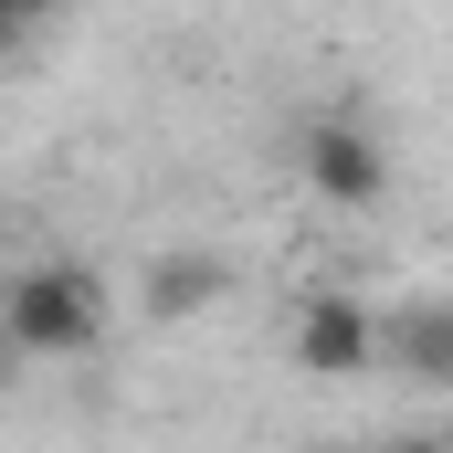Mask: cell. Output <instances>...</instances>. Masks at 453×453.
Here are the masks:
<instances>
[{
	"label": "cell",
	"mask_w": 453,
	"mask_h": 453,
	"mask_svg": "<svg viewBox=\"0 0 453 453\" xmlns=\"http://www.w3.org/2000/svg\"><path fill=\"white\" fill-rule=\"evenodd\" d=\"M338 453H390V443H338Z\"/></svg>",
	"instance_id": "obj_8"
},
{
	"label": "cell",
	"mask_w": 453,
	"mask_h": 453,
	"mask_svg": "<svg viewBox=\"0 0 453 453\" xmlns=\"http://www.w3.org/2000/svg\"><path fill=\"white\" fill-rule=\"evenodd\" d=\"M285 358H296L306 380H369V369H380V306H369V296H306Z\"/></svg>",
	"instance_id": "obj_3"
},
{
	"label": "cell",
	"mask_w": 453,
	"mask_h": 453,
	"mask_svg": "<svg viewBox=\"0 0 453 453\" xmlns=\"http://www.w3.org/2000/svg\"><path fill=\"white\" fill-rule=\"evenodd\" d=\"M106 327H116V306L85 264H21L0 285V338H11L21 369H74V358L106 348Z\"/></svg>",
	"instance_id": "obj_1"
},
{
	"label": "cell",
	"mask_w": 453,
	"mask_h": 453,
	"mask_svg": "<svg viewBox=\"0 0 453 453\" xmlns=\"http://www.w3.org/2000/svg\"><path fill=\"white\" fill-rule=\"evenodd\" d=\"M296 180L327 201V211H369L390 190V148L369 116H306L296 127Z\"/></svg>",
	"instance_id": "obj_2"
},
{
	"label": "cell",
	"mask_w": 453,
	"mask_h": 453,
	"mask_svg": "<svg viewBox=\"0 0 453 453\" xmlns=\"http://www.w3.org/2000/svg\"><path fill=\"white\" fill-rule=\"evenodd\" d=\"M137 306H148L158 327H180V317L222 306V264H211V253H158V264H148V285H137Z\"/></svg>",
	"instance_id": "obj_5"
},
{
	"label": "cell",
	"mask_w": 453,
	"mask_h": 453,
	"mask_svg": "<svg viewBox=\"0 0 453 453\" xmlns=\"http://www.w3.org/2000/svg\"><path fill=\"white\" fill-rule=\"evenodd\" d=\"M11 380H21V358H11V338H0V390H11Z\"/></svg>",
	"instance_id": "obj_7"
},
{
	"label": "cell",
	"mask_w": 453,
	"mask_h": 453,
	"mask_svg": "<svg viewBox=\"0 0 453 453\" xmlns=\"http://www.w3.org/2000/svg\"><path fill=\"white\" fill-rule=\"evenodd\" d=\"M411 453H453V443H411Z\"/></svg>",
	"instance_id": "obj_9"
},
{
	"label": "cell",
	"mask_w": 453,
	"mask_h": 453,
	"mask_svg": "<svg viewBox=\"0 0 453 453\" xmlns=\"http://www.w3.org/2000/svg\"><path fill=\"white\" fill-rule=\"evenodd\" d=\"M11 42H21V21H11V11H0V64H11Z\"/></svg>",
	"instance_id": "obj_6"
},
{
	"label": "cell",
	"mask_w": 453,
	"mask_h": 453,
	"mask_svg": "<svg viewBox=\"0 0 453 453\" xmlns=\"http://www.w3.org/2000/svg\"><path fill=\"white\" fill-rule=\"evenodd\" d=\"M380 369H411L422 390H443L453 380V317L422 296V306H401V317H380Z\"/></svg>",
	"instance_id": "obj_4"
}]
</instances>
